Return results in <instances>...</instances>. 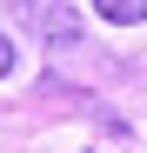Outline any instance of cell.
Returning a JSON list of instances; mask_svg holds the SVG:
<instances>
[{"label": "cell", "instance_id": "obj_1", "mask_svg": "<svg viewBox=\"0 0 147 153\" xmlns=\"http://www.w3.org/2000/svg\"><path fill=\"white\" fill-rule=\"evenodd\" d=\"M14 13H20V27L40 33L47 47H80V33H87L67 0H14Z\"/></svg>", "mask_w": 147, "mask_h": 153}, {"label": "cell", "instance_id": "obj_2", "mask_svg": "<svg viewBox=\"0 0 147 153\" xmlns=\"http://www.w3.org/2000/svg\"><path fill=\"white\" fill-rule=\"evenodd\" d=\"M94 13H100L107 27H140V20H147V0H94Z\"/></svg>", "mask_w": 147, "mask_h": 153}, {"label": "cell", "instance_id": "obj_3", "mask_svg": "<svg viewBox=\"0 0 147 153\" xmlns=\"http://www.w3.org/2000/svg\"><path fill=\"white\" fill-rule=\"evenodd\" d=\"M14 67H20V53H14V40H7V33H0V80H7V73H14Z\"/></svg>", "mask_w": 147, "mask_h": 153}]
</instances>
